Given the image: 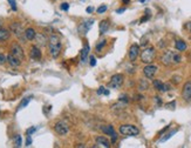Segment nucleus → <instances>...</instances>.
Returning <instances> with one entry per match:
<instances>
[{"label": "nucleus", "instance_id": "473e14b6", "mask_svg": "<svg viewBox=\"0 0 191 148\" xmlns=\"http://www.w3.org/2000/svg\"><path fill=\"white\" fill-rule=\"evenodd\" d=\"M60 8H61L62 11H68L69 4H68V2H63V4H61V5H60Z\"/></svg>", "mask_w": 191, "mask_h": 148}, {"label": "nucleus", "instance_id": "f704fd0d", "mask_svg": "<svg viewBox=\"0 0 191 148\" xmlns=\"http://www.w3.org/2000/svg\"><path fill=\"white\" fill-rule=\"evenodd\" d=\"M31 143H32L31 135H27V140H26V146H31Z\"/></svg>", "mask_w": 191, "mask_h": 148}, {"label": "nucleus", "instance_id": "79ce46f5", "mask_svg": "<svg viewBox=\"0 0 191 148\" xmlns=\"http://www.w3.org/2000/svg\"><path fill=\"white\" fill-rule=\"evenodd\" d=\"M86 11H87V13H92L93 11H94V8H93V7H87V9H86Z\"/></svg>", "mask_w": 191, "mask_h": 148}, {"label": "nucleus", "instance_id": "4be33fe9", "mask_svg": "<svg viewBox=\"0 0 191 148\" xmlns=\"http://www.w3.org/2000/svg\"><path fill=\"white\" fill-rule=\"evenodd\" d=\"M9 35H11L9 31L5 30V28H1V27H0V41H5V40H8V39H9Z\"/></svg>", "mask_w": 191, "mask_h": 148}, {"label": "nucleus", "instance_id": "0eeeda50", "mask_svg": "<svg viewBox=\"0 0 191 148\" xmlns=\"http://www.w3.org/2000/svg\"><path fill=\"white\" fill-rule=\"evenodd\" d=\"M11 30H12V32H13L19 39H23V37H25V30L23 28L21 24H19V22H13V24L11 25Z\"/></svg>", "mask_w": 191, "mask_h": 148}, {"label": "nucleus", "instance_id": "6e6552de", "mask_svg": "<svg viewBox=\"0 0 191 148\" xmlns=\"http://www.w3.org/2000/svg\"><path fill=\"white\" fill-rule=\"evenodd\" d=\"M143 73L148 79H153L155 76V74L157 73V66L151 65V64H148L147 66L143 68Z\"/></svg>", "mask_w": 191, "mask_h": 148}, {"label": "nucleus", "instance_id": "7c9ffc66", "mask_svg": "<svg viewBox=\"0 0 191 148\" xmlns=\"http://www.w3.org/2000/svg\"><path fill=\"white\" fill-rule=\"evenodd\" d=\"M8 2H9L11 8H12L13 11H16V0H8Z\"/></svg>", "mask_w": 191, "mask_h": 148}, {"label": "nucleus", "instance_id": "9d476101", "mask_svg": "<svg viewBox=\"0 0 191 148\" xmlns=\"http://www.w3.org/2000/svg\"><path fill=\"white\" fill-rule=\"evenodd\" d=\"M174 54L175 53L172 52V51H167V52L163 53V55H162V64L163 65H165V66H169V65H171V64H174Z\"/></svg>", "mask_w": 191, "mask_h": 148}, {"label": "nucleus", "instance_id": "1a4fd4ad", "mask_svg": "<svg viewBox=\"0 0 191 148\" xmlns=\"http://www.w3.org/2000/svg\"><path fill=\"white\" fill-rule=\"evenodd\" d=\"M182 98L184 101L190 102L191 101V81H188L184 83L183 91H182Z\"/></svg>", "mask_w": 191, "mask_h": 148}, {"label": "nucleus", "instance_id": "393cba45", "mask_svg": "<svg viewBox=\"0 0 191 148\" xmlns=\"http://www.w3.org/2000/svg\"><path fill=\"white\" fill-rule=\"evenodd\" d=\"M177 133V129H174V131H171V132H170V133H168L167 134V135H165V136H163V138H161V142H164V141H167V140H169V139H170V138H171V136H172V135H174V134H176Z\"/></svg>", "mask_w": 191, "mask_h": 148}, {"label": "nucleus", "instance_id": "b1692460", "mask_svg": "<svg viewBox=\"0 0 191 148\" xmlns=\"http://www.w3.org/2000/svg\"><path fill=\"white\" fill-rule=\"evenodd\" d=\"M32 100V96H26V98H23V100H21V102L19 104V107H18V111H20V109H23L25 108L27 105L30 104V101Z\"/></svg>", "mask_w": 191, "mask_h": 148}, {"label": "nucleus", "instance_id": "412c9836", "mask_svg": "<svg viewBox=\"0 0 191 148\" xmlns=\"http://www.w3.org/2000/svg\"><path fill=\"white\" fill-rule=\"evenodd\" d=\"M34 39L37 40V44L40 45V46H45V45H47V41H48V39L44 34H37Z\"/></svg>", "mask_w": 191, "mask_h": 148}, {"label": "nucleus", "instance_id": "cd10ccee", "mask_svg": "<svg viewBox=\"0 0 191 148\" xmlns=\"http://www.w3.org/2000/svg\"><path fill=\"white\" fill-rule=\"evenodd\" d=\"M145 89H148V82L145 80H142L140 82V91H145Z\"/></svg>", "mask_w": 191, "mask_h": 148}, {"label": "nucleus", "instance_id": "f257e3e1", "mask_svg": "<svg viewBox=\"0 0 191 148\" xmlns=\"http://www.w3.org/2000/svg\"><path fill=\"white\" fill-rule=\"evenodd\" d=\"M48 47H49V54L56 59L60 55V53H61V39L58 35L49 37V39H48Z\"/></svg>", "mask_w": 191, "mask_h": 148}, {"label": "nucleus", "instance_id": "58836bf2", "mask_svg": "<svg viewBox=\"0 0 191 148\" xmlns=\"http://www.w3.org/2000/svg\"><path fill=\"white\" fill-rule=\"evenodd\" d=\"M155 101L157 102V105H161V104H162V100L160 99V96H155Z\"/></svg>", "mask_w": 191, "mask_h": 148}, {"label": "nucleus", "instance_id": "c03bdc74", "mask_svg": "<svg viewBox=\"0 0 191 148\" xmlns=\"http://www.w3.org/2000/svg\"><path fill=\"white\" fill-rule=\"evenodd\" d=\"M103 94H104V95H109V91L104 88V92H103Z\"/></svg>", "mask_w": 191, "mask_h": 148}, {"label": "nucleus", "instance_id": "6ab92c4d", "mask_svg": "<svg viewBox=\"0 0 191 148\" xmlns=\"http://www.w3.org/2000/svg\"><path fill=\"white\" fill-rule=\"evenodd\" d=\"M109 26H110V22H109V20H102V21L100 22V34H104L106 32H107L108 30H109Z\"/></svg>", "mask_w": 191, "mask_h": 148}, {"label": "nucleus", "instance_id": "f03ea898", "mask_svg": "<svg viewBox=\"0 0 191 148\" xmlns=\"http://www.w3.org/2000/svg\"><path fill=\"white\" fill-rule=\"evenodd\" d=\"M118 131L122 135L126 136H137L140 134V129L134 125H122Z\"/></svg>", "mask_w": 191, "mask_h": 148}, {"label": "nucleus", "instance_id": "dca6fc26", "mask_svg": "<svg viewBox=\"0 0 191 148\" xmlns=\"http://www.w3.org/2000/svg\"><path fill=\"white\" fill-rule=\"evenodd\" d=\"M7 62L12 67H18V66H20V64H21V61L18 59V58H16L12 53L7 55Z\"/></svg>", "mask_w": 191, "mask_h": 148}, {"label": "nucleus", "instance_id": "49530a36", "mask_svg": "<svg viewBox=\"0 0 191 148\" xmlns=\"http://www.w3.org/2000/svg\"><path fill=\"white\" fill-rule=\"evenodd\" d=\"M140 1H141V2H144L145 0H140Z\"/></svg>", "mask_w": 191, "mask_h": 148}, {"label": "nucleus", "instance_id": "20e7f679", "mask_svg": "<svg viewBox=\"0 0 191 148\" xmlns=\"http://www.w3.org/2000/svg\"><path fill=\"white\" fill-rule=\"evenodd\" d=\"M123 80H124V78H123L122 74H115V75L111 76V79H110L108 86H109L110 88H114V89L120 88V87L122 86Z\"/></svg>", "mask_w": 191, "mask_h": 148}, {"label": "nucleus", "instance_id": "a211bd4d", "mask_svg": "<svg viewBox=\"0 0 191 148\" xmlns=\"http://www.w3.org/2000/svg\"><path fill=\"white\" fill-rule=\"evenodd\" d=\"M96 143H97V146H95V147H99V146H101V147H110V142L104 138V136H97L96 138Z\"/></svg>", "mask_w": 191, "mask_h": 148}, {"label": "nucleus", "instance_id": "72a5a7b5", "mask_svg": "<svg viewBox=\"0 0 191 148\" xmlns=\"http://www.w3.org/2000/svg\"><path fill=\"white\" fill-rule=\"evenodd\" d=\"M89 64H90V66H95V65H96V59H95V57H94V55H90Z\"/></svg>", "mask_w": 191, "mask_h": 148}, {"label": "nucleus", "instance_id": "e433bc0d", "mask_svg": "<svg viewBox=\"0 0 191 148\" xmlns=\"http://www.w3.org/2000/svg\"><path fill=\"white\" fill-rule=\"evenodd\" d=\"M175 106H176V102L175 101H172V102H170V104H168L167 105V107H170V108H171V109H174V108H175Z\"/></svg>", "mask_w": 191, "mask_h": 148}, {"label": "nucleus", "instance_id": "2f4dec72", "mask_svg": "<svg viewBox=\"0 0 191 148\" xmlns=\"http://www.w3.org/2000/svg\"><path fill=\"white\" fill-rule=\"evenodd\" d=\"M6 61H7V57L4 55L2 53H0V65H4Z\"/></svg>", "mask_w": 191, "mask_h": 148}, {"label": "nucleus", "instance_id": "9b49d317", "mask_svg": "<svg viewBox=\"0 0 191 148\" xmlns=\"http://www.w3.org/2000/svg\"><path fill=\"white\" fill-rule=\"evenodd\" d=\"M93 24H94V19H89V20H84L83 22H81V25L79 26V31L81 34H87L88 31L92 28Z\"/></svg>", "mask_w": 191, "mask_h": 148}, {"label": "nucleus", "instance_id": "423d86ee", "mask_svg": "<svg viewBox=\"0 0 191 148\" xmlns=\"http://www.w3.org/2000/svg\"><path fill=\"white\" fill-rule=\"evenodd\" d=\"M54 129H55V132L59 134V135H66V134L69 132L68 125H67L66 122H63V121L56 122L55 126H54Z\"/></svg>", "mask_w": 191, "mask_h": 148}, {"label": "nucleus", "instance_id": "7ed1b4c3", "mask_svg": "<svg viewBox=\"0 0 191 148\" xmlns=\"http://www.w3.org/2000/svg\"><path fill=\"white\" fill-rule=\"evenodd\" d=\"M155 55H156V51L154 47H148L145 48L143 52L141 53V60L144 62V64H151L155 59Z\"/></svg>", "mask_w": 191, "mask_h": 148}, {"label": "nucleus", "instance_id": "5701e85b", "mask_svg": "<svg viewBox=\"0 0 191 148\" xmlns=\"http://www.w3.org/2000/svg\"><path fill=\"white\" fill-rule=\"evenodd\" d=\"M175 47L177 51L183 52V51L186 50V44H185V41H183V40H177L175 44Z\"/></svg>", "mask_w": 191, "mask_h": 148}, {"label": "nucleus", "instance_id": "ddd939ff", "mask_svg": "<svg viewBox=\"0 0 191 148\" xmlns=\"http://www.w3.org/2000/svg\"><path fill=\"white\" fill-rule=\"evenodd\" d=\"M101 129H102V132L104 134H107V135H110L111 136V141L115 142L116 139H117V135L115 133L114 131V127L111 126V125H107V126H102L101 127Z\"/></svg>", "mask_w": 191, "mask_h": 148}, {"label": "nucleus", "instance_id": "f8f14e48", "mask_svg": "<svg viewBox=\"0 0 191 148\" xmlns=\"http://www.w3.org/2000/svg\"><path fill=\"white\" fill-rule=\"evenodd\" d=\"M140 54V46L137 44H133L129 48V59L130 61H135Z\"/></svg>", "mask_w": 191, "mask_h": 148}, {"label": "nucleus", "instance_id": "f3484780", "mask_svg": "<svg viewBox=\"0 0 191 148\" xmlns=\"http://www.w3.org/2000/svg\"><path fill=\"white\" fill-rule=\"evenodd\" d=\"M89 51H90L89 45L87 44V43H84L83 48L81 50V61H82V64L86 62V60H87V58H88V54H89Z\"/></svg>", "mask_w": 191, "mask_h": 148}, {"label": "nucleus", "instance_id": "a878e982", "mask_svg": "<svg viewBox=\"0 0 191 148\" xmlns=\"http://www.w3.org/2000/svg\"><path fill=\"white\" fill-rule=\"evenodd\" d=\"M14 143H16V147H21V145H23V138H21V135H16V138H14Z\"/></svg>", "mask_w": 191, "mask_h": 148}, {"label": "nucleus", "instance_id": "a19ab883", "mask_svg": "<svg viewBox=\"0 0 191 148\" xmlns=\"http://www.w3.org/2000/svg\"><path fill=\"white\" fill-rule=\"evenodd\" d=\"M149 19V15H145V17H143L142 19H141V22H144L145 20H148Z\"/></svg>", "mask_w": 191, "mask_h": 148}, {"label": "nucleus", "instance_id": "39448f33", "mask_svg": "<svg viewBox=\"0 0 191 148\" xmlns=\"http://www.w3.org/2000/svg\"><path fill=\"white\" fill-rule=\"evenodd\" d=\"M11 53H12V54H13L16 58H18V59L20 60V61H23V60L25 59V53H23V47H21L20 45H18V44H13V45H12Z\"/></svg>", "mask_w": 191, "mask_h": 148}, {"label": "nucleus", "instance_id": "ea45409f", "mask_svg": "<svg viewBox=\"0 0 191 148\" xmlns=\"http://www.w3.org/2000/svg\"><path fill=\"white\" fill-rule=\"evenodd\" d=\"M185 28L189 31V32H191V21L190 22H188L186 25H185Z\"/></svg>", "mask_w": 191, "mask_h": 148}, {"label": "nucleus", "instance_id": "c85d7f7f", "mask_svg": "<svg viewBox=\"0 0 191 148\" xmlns=\"http://www.w3.org/2000/svg\"><path fill=\"white\" fill-rule=\"evenodd\" d=\"M181 59H182V58H181L179 54H177V53L174 54V64H179V62H181Z\"/></svg>", "mask_w": 191, "mask_h": 148}, {"label": "nucleus", "instance_id": "c756f323", "mask_svg": "<svg viewBox=\"0 0 191 148\" xmlns=\"http://www.w3.org/2000/svg\"><path fill=\"white\" fill-rule=\"evenodd\" d=\"M106 11H107V6H106V5H102V6H100V7L97 8V13H99V14L104 13Z\"/></svg>", "mask_w": 191, "mask_h": 148}, {"label": "nucleus", "instance_id": "aec40b11", "mask_svg": "<svg viewBox=\"0 0 191 148\" xmlns=\"http://www.w3.org/2000/svg\"><path fill=\"white\" fill-rule=\"evenodd\" d=\"M35 35H37V32H35L34 28L28 27L27 30H25V38H26L27 40H34Z\"/></svg>", "mask_w": 191, "mask_h": 148}, {"label": "nucleus", "instance_id": "37998d69", "mask_svg": "<svg viewBox=\"0 0 191 148\" xmlns=\"http://www.w3.org/2000/svg\"><path fill=\"white\" fill-rule=\"evenodd\" d=\"M124 11H126V8H120V9L116 11V13H122V12H124Z\"/></svg>", "mask_w": 191, "mask_h": 148}, {"label": "nucleus", "instance_id": "4c0bfd02", "mask_svg": "<svg viewBox=\"0 0 191 148\" xmlns=\"http://www.w3.org/2000/svg\"><path fill=\"white\" fill-rule=\"evenodd\" d=\"M34 132H35V128L32 127V128H30V129H27V135H31V134L34 133Z\"/></svg>", "mask_w": 191, "mask_h": 148}, {"label": "nucleus", "instance_id": "a18cd8bd", "mask_svg": "<svg viewBox=\"0 0 191 148\" xmlns=\"http://www.w3.org/2000/svg\"><path fill=\"white\" fill-rule=\"evenodd\" d=\"M129 1H130V0H122L123 4H129Z\"/></svg>", "mask_w": 191, "mask_h": 148}, {"label": "nucleus", "instance_id": "c9c22d12", "mask_svg": "<svg viewBox=\"0 0 191 148\" xmlns=\"http://www.w3.org/2000/svg\"><path fill=\"white\" fill-rule=\"evenodd\" d=\"M103 92H104V87H103V86H101V87L97 89V92H96V93H97L99 95H101V94H103Z\"/></svg>", "mask_w": 191, "mask_h": 148}, {"label": "nucleus", "instance_id": "4468645a", "mask_svg": "<svg viewBox=\"0 0 191 148\" xmlns=\"http://www.w3.org/2000/svg\"><path fill=\"white\" fill-rule=\"evenodd\" d=\"M153 85H154V87H155V89H157V91H160V92H167V91L170 89V86H169V85H164V83L162 81H160V80H155Z\"/></svg>", "mask_w": 191, "mask_h": 148}, {"label": "nucleus", "instance_id": "2eb2a0df", "mask_svg": "<svg viewBox=\"0 0 191 148\" xmlns=\"http://www.w3.org/2000/svg\"><path fill=\"white\" fill-rule=\"evenodd\" d=\"M30 55H31V58L33 60H40L41 59V51H40V48L37 47V46H32Z\"/></svg>", "mask_w": 191, "mask_h": 148}, {"label": "nucleus", "instance_id": "bb28decb", "mask_svg": "<svg viewBox=\"0 0 191 148\" xmlns=\"http://www.w3.org/2000/svg\"><path fill=\"white\" fill-rule=\"evenodd\" d=\"M106 44H107V40H101V43H99V44L96 45V47H95L96 52H100V51L106 46Z\"/></svg>", "mask_w": 191, "mask_h": 148}]
</instances>
